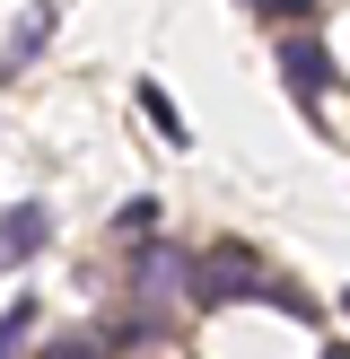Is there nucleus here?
Listing matches in <instances>:
<instances>
[{"mask_svg": "<svg viewBox=\"0 0 350 359\" xmlns=\"http://www.w3.org/2000/svg\"><path fill=\"white\" fill-rule=\"evenodd\" d=\"M280 70H289V97L307 105V114L332 97V53L315 44V35H280Z\"/></svg>", "mask_w": 350, "mask_h": 359, "instance_id": "3", "label": "nucleus"}, {"mask_svg": "<svg viewBox=\"0 0 350 359\" xmlns=\"http://www.w3.org/2000/svg\"><path fill=\"white\" fill-rule=\"evenodd\" d=\"M192 307H237V298H262V307L298 316V325H315V298L289 290V280L272 272L262 255H245V245H210V255H192Z\"/></svg>", "mask_w": 350, "mask_h": 359, "instance_id": "1", "label": "nucleus"}, {"mask_svg": "<svg viewBox=\"0 0 350 359\" xmlns=\"http://www.w3.org/2000/svg\"><path fill=\"white\" fill-rule=\"evenodd\" d=\"M52 27H62V9H52V0H35V9L9 27V53H0V70H9V79H27V70H35V53L52 44Z\"/></svg>", "mask_w": 350, "mask_h": 359, "instance_id": "5", "label": "nucleus"}, {"mask_svg": "<svg viewBox=\"0 0 350 359\" xmlns=\"http://www.w3.org/2000/svg\"><path fill=\"white\" fill-rule=\"evenodd\" d=\"M342 316H350V290H342Z\"/></svg>", "mask_w": 350, "mask_h": 359, "instance_id": "9", "label": "nucleus"}, {"mask_svg": "<svg viewBox=\"0 0 350 359\" xmlns=\"http://www.w3.org/2000/svg\"><path fill=\"white\" fill-rule=\"evenodd\" d=\"M27 333H35V298H18V307L0 316V351H18V342H27Z\"/></svg>", "mask_w": 350, "mask_h": 359, "instance_id": "7", "label": "nucleus"}, {"mask_svg": "<svg viewBox=\"0 0 350 359\" xmlns=\"http://www.w3.org/2000/svg\"><path fill=\"white\" fill-rule=\"evenodd\" d=\"M140 114H149V123H158V132H167V140H175V149H184V140H192V123H184V114H175V97H167V88H140Z\"/></svg>", "mask_w": 350, "mask_h": 359, "instance_id": "6", "label": "nucleus"}, {"mask_svg": "<svg viewBox=\"0 0 350 359\" xmlns=\"http://www.w3.org/2000/svg\"><path fill=\"white\" fill-rule=\"evenodd\" d=\"M132 290H140V307L184 298L192 290V255H184V245H140V255H132Z\"/></svg>", "mask_w": 350, "mask_h": 359, "instance_id": "2", "label": "nucleus"}, {"mask_svg": "<svg viewBox=\"0 0 350 359\" xmlns=\"http://www.w3.org/2000/svg\"><path fill=\"white\" fill-rule=\"evenodd\" d=\"M245 9H262V18H298L307 0H245Z\"/></svg>", "mask_w": 350, "mask_h": 359, "instance_id": "8", "label": "nucleus"}, {"mask_svg": "<svg viewBox=\"0 0 350 359\" xmlns=\"http://www.w3.org/2000/svg\"><path fill=\"white\" fill-rule=\"evenodd\" d=\"M44 245H52V210H44V202H18V210H0V272L35 263Z\"/></svg>", "mask_w": 350, "mask_h": 359, "instance_id": "4", "label": "nucleus"}]
</instances>
